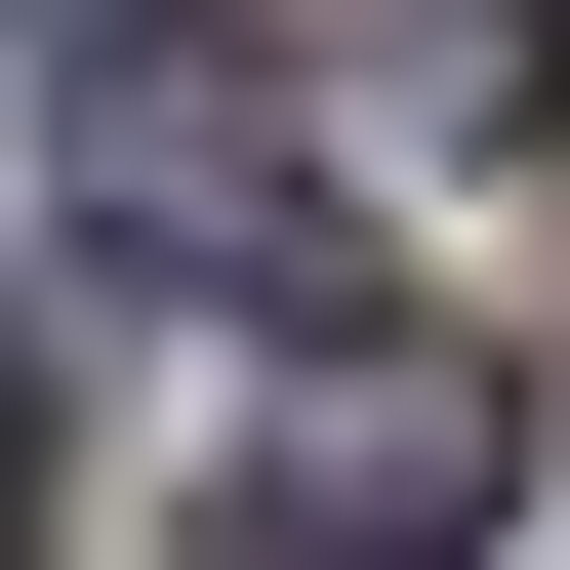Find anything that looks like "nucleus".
Wrapping results in <instances>:
<instances>
[{"mask_svg": "<svg viewBox=\"0 0 570 570\" xmlns=\"http://www.w3.org/2000/svg\"><path fill=\"white\" fill-rule=\"evenodd\" d=\"M41 204H82L122 285H245V326H367V285H326V122H285L245 41H164V0H82V41H41Z\"/></svg>", "mask_w": 570, "mask_h": 570, "instance_id": "nucleus-1", "label": "nucleus"}, {"mask_svg": "<svg viewBox=\"0 0 570 570\" xmlns=\"http://www.w3.org/2000/svg\"><path fill=\"white\" fill-rule=\"evenodd\" d=\"M489 489H530V407H489L449 326H285V449H245V570H449Z\"/></svg>", "mask_w": 570, "mask_h": 570, "instance_id": "nucleus-2", "label": "nucleus"}, {"mask_svg": "<svg viewBox=\"0 0 570 570\" xmlns=\"http://www.w3.org/2000/svg\"><path fill=\"white\" fill-rule=\"evenodd\" d=\"M367 82H407V122H530V82H570V0H367Z\"/></svg>", "mask_w": 570, "mask_h": 570, "instance_id": "nucleus-3", "label": "nucleus"}, {"mask_svg": "<svg viewBox=\"0 0 570 570\" xmlns=\"http://www.w3.org/2000/svg\"><path fill=\"white\" fill-rule=\"evenodd\" d=\"M0 530H41V326H0Z\"/></svg>", "mask_w": 570, "mask_h": 570, "instance_id": "nucleus-4", "label": "nucleus"}]
</instances>
